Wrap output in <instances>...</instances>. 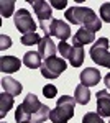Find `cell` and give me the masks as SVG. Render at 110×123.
<instances>
[{"instance_id":"obj_1","label":"cell","mask_w":110,"mask_h":123,"mask_svg":"<svg viewBox=\"0 0 110 123\" xmlns=\"http://www.w3.org/2000/svg\"><path fill=\"white\" fill-rule=\"evenodd\" d=\"M66 18H67L69 23H72V25H82V28H87V30H91V31H94V33L102 28L100 18L89 7L74 5V7L66 10Z\"/></svg>"},{"instance_id":"obj_2","label":"cell","mask_w":110,"mask_h":123,"mask_svg":"<svg viewBox=\"0 0 110 123\" xmlns=\"http://www.w3.org/2000/svg\"><path fill=\"white\" fill-rule=\"evenodd\" d=\"M74 107H76L74 97L71 95L59 97L54 110H51V113H49V120L53 123H67L74 117Z\"/></svg>"},{"instance_id":"obj_3","label":"cell","mask_w":110,"mask_h":123,"mask_svg":"<svg viewBox=\"0 0 110 123\" xmlns=\"http://www.w3.org/2000/svg\"><path fill=\"white\" fill-rule=\"evenodd\" d=\"M33 5V10L36 13L38 20H39V28L45 31V36H49V26L53 23V10H51V3H48L45 0H35L30 2Z\"/></svg>"},{"instance_id":"obj_4","label":"cell","mask_w":110,"mask_h":123,"mask_svg":"<svg viewBox=\"0 0 110 123\" xmlns=\"http://www.w3.org/2000/svg\"><path fill=\"white\" fill-rule=\"evenodd\" d=\"M89 53H91V57L95 64L110 69V51H109V39L107 38H99L91 46Z\"/></svg>"},{"instance_id":"obj_5","label":"cell","mask_w":110,"mask_h":123,"mask_svg":"<svg viewBox=\"0 0 110 123\" xmlns=\"http://www.w3.org/2000/svg\"><path fill=\"white\" fill-rule=\"evenodd\" d=\"M66 67H67V64H66V61L63 59V57H48V59H45L43 61V64H41V74H43V77H46V79H56V77H59L63 72L66 71Z\"/></svg>"},{"instance_id":"obj_6","label":"cell","mask_w":110,"mask_h":123,"mask_svg":"<svg viewBox=\"0 0 110 123\" xmlns=\"http://www.w3.org/2000/svg\"><path fill=\"white\" fill-rule=\"evenodd\" d=\"M13 23L18 31H21L23 35L26 33H35L36 31V23L33 21L31 13L26 8H20L15 15H13Z\"/></svg>"},{"instance_id":"obj_7","label":"cell","mask_w":110,"mask_h":123,"mask_svg":"<svg viewBox=\"0 0 110 123\" xmlns=\"http://www.w3.org/2000/svg\"><path fill=\"white\" fill-rule=\"evenodd\" d=\"M49 36L66 41L67 38H71V26L63 20H53V23L49 26Z\"/></svg>"},{"instance_id":"obj_8","label":"cell","mask_w":110,"mask_h":123,"mask_svg":"<svg viewBox=\"0 0 110 123\" xmlns=\"http://www.w3.org/2000/svg\"><path fill=\"white\" fill-rule=\"evenodd\" d=\"M81 84L85 85V87H94V85L99 84L100 80V71L95 69V67H85L82 72H81Z\"/></svg>"},{"instance_id":"obj_9","label":"cell","mask_w":110,"mask_h":123,"mask_svg":"<svg viewBox=\"0 0 110 123\" xmlns=\"http://www.w3.org/2000/svg\"><path fill=\"white\" fill-rule=\"evenodd\" d=\"M21 67V61L15 56H2L0 57V71L5 74H13L20 71Z\"/></svg>"},{"instance_id":"obj_10","label":"cell","mask_w":110,"mask_h":123,"mask_svg":"<svg viewBox=\"0 0 110 123\" xmlns=\"http://www.w3.org/2000/svg\"><path fill=\"white\" fill-rule=\"evenodd\" d=\"M97 113L100 117H110V92L99 90L97 92Z\"/></svg>"},{"instance_id":"obj_11","label":"cell","mask_w":110,"mask_h":123,"mask_svg":"<svg viewBox=\"0 0 110 123\" xmlns=\"http://www.w3.org/2000/svg\"><path fill=\"white\" fill-rule=\"evenodd\" d=\"M95 41V33L87 28H81L76 31V35L72 36L74 46H84V44H91Z\"/></svg>"},{"instance_id":"obj_12","label":"cell","mask_w":110,"mask_h":123,"mask_svg":"<svg viewBox=\"0 0 110 123\" xmlns=\"http://www.w3.org/2000/svg\"><path fill=\"white\" fill-rule=\"evenodd\" d=\"M56 44L54 41L51 39V36H45V38H41L39 41V44H38V53H39V56L48 59V57H53L56 54Z\"/></svg>"},{"instance_id":"obj_13","label":"cell","mask_w":110,"mask_h":123,"mask_svg":"<svg viewBox=\"0 0 110 123\" xmlns=\"http://www.w3.org/2000/svg\"><path fill=\"white\" fill-rule=\"evenodd\" d=\"M21 105H23V108L26 110V113L30 115V118H31V117L41 108V105H43V104L38 100V97L35 94H28L26 97H25V100H23V104H21Z\"/></svg>"},{"instance_id":"obj_14","label":"cell","mask_w":110,"mask_h":123,"mask_svg":"<svg viewBox=\"0 0 110 123\" xmlns=\"http://www.w3.org/2000/svg\"><path fill=\"white\" fill-rule=\"evenodd\" d=\"M2 87H3V90L10 95H20L21 94V90H23V87L20 84L18 80H15L13 77H3L2 79Z\"/></svg>"},{"instance_id":"obj_15","label":"cell","mask_w":110,"mask_h":123,"mask_svg":"<svg viewBox=\"0 0 110 123\" xmlns=\"http://www.w3.org/2000/svg\"><path fill=\"white\" fill-rule=\"evenodd\" d=\"M74 100H76V104H81V105L89 104V100H91V90H89V87H85L82 84L77 85L76 90H74Z\"/></svg>"},{"instance_id":"obj_16","label":"cell","mask_w":110,"mask_h":123,"mask_svg":"<svg viewBox=\"0 0 110 123\" xmlns=\"http://www.w3.org/2000/svg\"><path fill=\"white\" fill-rule=\"evenodd\" d=\"M23 64L30 69H38V67H41V56H39V53H35V51H28L25 53V56H23Z\"/></svg>"},{"instance_id":"obj_17","label":"cell","mask_w":110,"mask_h":123,"mask_svg":"<svg viewBox=\"0 0 110 123\" xmlns=\"http://www.w3.org/2000/svg\"><path fill=\"white\" fill-rule=\"evenodd\" d=\"M13 107V95L7 94H0V118H5V115L8 113V110Z\"/></svg>"},{"instance_id":"obj_18","label":"cell","mask_w":110,"mask_h":123,"mask_svg":"<svg viewBox=\"0 0 110 123\" xmlns=\"http://www.w3.org/2000/svg\"><path fill=\"white\" fill-rule=\"evenodd\" d=\"M69 62L72 67H81L84 62V48L82 46H74L72 44V53L69 56Z\"/></svg>"},{"instance_id":"obj_19","label":"cell","mask_w":110,"mask_h":123,"mask_svg":"<svg viewBox=\"0 0 110 123\" xmlns=\"http://www.w3.org/2000/svg\"><path fill=\"white\" fill-rule=\"evenodd\" d=\"M49 113H51V108H49L48 105L43 104L41 108L31 117V123H43V122H46V118H49Z\"/></svg>"},{"instance_id":"obj_20","label":"cell","mask_w":110,"mask_h":123,"mask_svg":"<svg viewBox=\"0 0 110 123\" xmlns=\"http://www.w3.org/2000/svg\"><path fill=\"white\" fill-rule=\"evenodd\" d=\"M15 8V2L13 0H2L0 2V12H2V17L3 18H8L12 15V12Z\"/></svg>"},{"instance_id":"obj_21","label":"cell","mask_w":110,"mask_h":123,"mask_svg":"<svg viewBox=\"0 0 110 123\" xmlns=\"http://www.w3.org/2000/svg\"><path fill=\"white\" fill-rule=\"evenodd\" d=\"M39 35H38L36 31L35 33H26V35H23L21 36V44H25V46H31V44H39Z\"/></svg>"},{"instance_id":"obj_22","label":"cell","mask_w":110,"mask_h":123,"mask_svg":"<svg viewBox=\"0 0 110 123\" xmlns=\"http://www.w3.org/2000/svg\"><path fill=\"white\" fill-rule=\"evenodd\" d=\"M15 120H17V123L31 122V118H30V115L26 113V110L23 108V105H18V107H17V112H15Z\"/></svg>"},{"instance_id":"obj_23","label":"cell","mask_w":110,"mask_h":123,"mask_svg":"<svg viewBox=\"0 0 110 123\" xmlns=\"http://www.w3.org/2000/svg\"><path fill=\"white\" fill-rule=\"evenodd\" d=\"M82 123H105L97 112H87L82 118Z\"/></svg>"},{"instance_id":"obj_24","label":"cell","mask_w":110,"mask_h":123,"mask_svg":"<svg viewBox=\"0 0 110 123\" xmlns=\"http://www.w3.org/2000/svg\"><path fill=\"white\" fill-rule=\"evenodd\" d=\"M58 51H59V56H61V57L69 59L71 53H72V46H71V44H67L66 41H61V43H59V46H58Z\"/></svg>"},{"instance_id":"obj_25","label":"cell","mask_w":110,"mask_h":123,"mask_svg":"<svg viewBox=\"0 0 110 123\" xmlns=\"http://www.w3.org/2000/svg\"><path fill=\"white\" fill-rule=\"evenodd\" d=\"M43 95H45L46 98H54L56 95H58V89H56V85L46 84L45 87H43Z\"/></svg>"},{"instance_id":"obj_26","label":"cell","mask_w":110,"mask_h":123,"mask_svg":"<svg viewBox=\"0 0 110 123\" xmlns=\"http://www.w3.org/2000/svg\"><path fill=\"white\" fill-rule=\"evenodd\" d=\"M100 18L104 20V21L110 23V2H105L100 7Z\"/></svg>"},{"instance_id":"obj_27","label":"cell","mask_w":110,"mask_h":123,"mask_svg":"<svg viewBox=\"0 0 110 123\" xmlns=\"http://www.w3.org/2000/svg\"><path fill=\"white\" fill-rule=\"evenodd\" d=\"M2 44H0V49H7V48L12 46V39L8 38V36H5V35H2Z\"/></svg>"},{"instance_id":"obj_28","label":"cell","mask_w":110,"mask_h":123,"mask_svg":"<svg viewBox=\"0 0 110 123\" xmlns=\"http://www.w3.org/2000/svg\"><path fill=\"white\" fill-rule=\"evenodd\" d=\"M51 5H53L54 8L61 10V8H64L66 5H67V2H64V0H63V2H58V0H53V2H51Z\"/></svg>"},{"instance_id":"obj_29","label":"cell","mask_w":110,"mask_h":123,"mask_svg":"<svg viewBox=\"0 0 110 123\" xmlns=\"http://www.w3.org/2000/svg\"><path fill=\"white\" fill-rule=\"evenodd\" d=\"M104 84H105V87H107V89L110 90V72H109V74H107L105 77H104Z\"/></svg>"},{"instance_id":"obj_30","label":"cell","mask_w":110,"mask_h":123,"mask_svg":"<svg viewBox=\"0 0 110 123\" xmlns=\"http://www.w3.org/2000/svg\"><path fill=\"white\" fill-rule=\"evenodd\" d=\"M23 123H31V122H23Z\"/></svg>"},{"instance_id":"obj_31","label":"cell","mask_w":110,"mask_h":123,"mask_svg":"<svg viewBox=\"0 0 110 123\" xmlns=\"http://www.w3.org/2000/svg\"><path fill=\"white\" fill-rule=\"evenodd\" d=\"M109 123H110V122H109Z\"/></svg>"}]
</instances>
